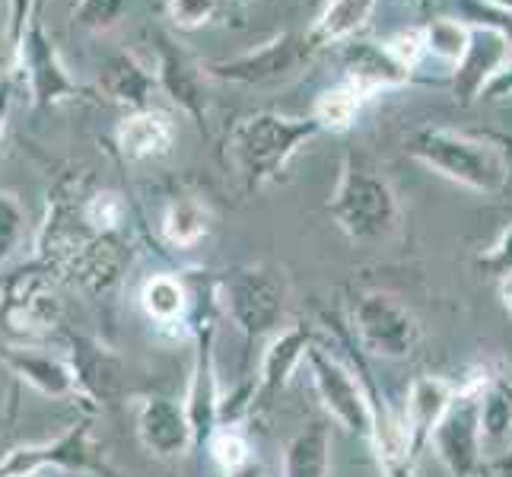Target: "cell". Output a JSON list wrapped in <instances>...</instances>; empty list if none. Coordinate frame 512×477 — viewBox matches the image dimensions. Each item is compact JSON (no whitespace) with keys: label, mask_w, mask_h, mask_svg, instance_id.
I'll return each instance as SVG.
<instances>
[{"label":"cell","mask_w":512,"mask_h":477,"mask_svg":"<svg viewBox=\"0 0 512 477\" xmlns=\"http://www.w3.org/2000/svg\"><path fill=\"white\" fill-rule=\"evenodd\" d=\"M347 334L363 357L379 360H411L420 347L417 315L398 296L382 290H366L350 299Z\"/></svg>","instance_id":"5b68a950"},{"label":"cell","mask_w":512,"mask_h":477,"mask_svg":"<svg viewBox=\"0 0 512 477\" xmlns=\"http://www.w3.org/2000/svg\"><path fill=\"white\" fill-rule=\"evenodd\" d=\"M299 4H303L306 10H315V13H319V10H322V4H325V0H299Z\"/></svg>","instance_id":"ab89813d"},{"label":"cell","mask_w":512,"mask_h":477,"mask_svg":"<svg viewBox=\"0 0 512 477\" xmlns=\"http://www.w3.org/2000/svg\"><path fill=\"white\" fill-rule=\"evenodd\" d=\"M16 74L26 77L35 109H55V105L74 102L86 93L83 86L67 74L55 42H51V35L42 26L39 4H35V10L29 16V26L23 32L20 58H16Z\"/></svg>","instance_id":"30bf717a"},{"label":"cell","mask_w":512,"mask_h":477,"mask_svg":"<svg viewBox=\"0 0 512 477\" xmlns=\"http://www.w3.org/2000/svg\"><path fill=\"white\" fill-rule=\"evenodd\" d=\"M140 309L150 318L156 328H182L191 322V287H188V277L182 274H150L140 287Z\"/></svg>","instance_id":"603a6c76"},{"label":"cell","mask_w":512,"mask_h":477,"mask_svg":"<svg viewBox=\"0 0 512 477\" xmlns=\"http://www.w3.org/2000/svg\"><path fill=\"white\" fill-rule=\"evenodd\" d=\"M229 4H242V0H229Z\"/></svg>","instance_id":"7bdbcfd3"},{"label":"cell","mask_w":512,"mask_h":477,"mask_svg":"<svg viewBox=\"0 0 512 477\" xmlns=\"http://www.w3.org/2000/svg\"><path fill=\"white\" fill-rule=\"evenodd\" d=\"M312 58H315V48L309 45L306 32H284L252 51H242L236 58L207 61L201 67H204L207 80L261 86V83H277V80L296 77Z\"/></svg>","instance_id":"ba28073f"},{"label":"cell","mask_w":512,"mask_h":477,"mask_svg":"<svg viewBox=\"0 0 512 477\" xmlns=\"http://www.w3.org/2000/svg\"><path fill=\"white\" fill-rule=\"evenodd\" d=\"M512 58V42L493 23H468V45L452 64V93L458 105H471L484 96L493 77Z\"/></svg>","instance_id":"5bb4252c"},{"label":"cell","mask_w":512,"mask_h":477,"mask_svg":"<svg viewBox=\"0 0 512 477\" xmlns=\"http://www.w3.org/2000/svg\"><path fill=\"white\" fill-rule=\"evenodd\" d=\"M481 433L484 455L490 449H512V385L497 376H487L481 392Z\"/></svg>","instance_id":"83f0119b"},{"label":"cell","mask_w":512,"mask_h":477,"mask_svg":"<svg viewBox=\"0 0 512 477\" xmlns=\"http://www.w3.org/2000/svg\"><path fill=\"white\" fill-rule=\"evenodd\" d=\"M481 477H497V474H493L490 468H484V474H481Z\"/></svg>","instance_id":"60d3db41"},{"label":"cell","mask_w":512,"mask_h":477,"mask_svg":"<svg viewBox=\"0 0 512 477\" xmlns=\"http://www.w3.org/2000/svg\"><path fill=\"white\" fill-rule=\"evenodd\" d=\"M500 299H503V309L512 315V277L500 280Z\"/></svg>","instance_id":"74e56055"},{"label":"cell","mask_w":512,"mask_h":477,"mask_svg":"<svg viewBox=\"0 0 512 477\" xmlns=\"http://www.w3.org/2000/svg\"><path fill=\"white\" fill-rule=\"evenodd\" d=\"M404 153L439 179L478 194H503L512 188V153L497 134H474L446 125H420L404 137Z\"/></svg>","instance_id":"6da1fadb"},{"label":"cell","mask_w":512,"mask_h":477,"mask_svg":"<svg viewBox=\"0 0 512 477\" xmlns=\"http://www.w3.org/2000/svg\"><path fill=\"white\" fill-rule=\"evenodd\" d=\"M10 109H13V86L10 83H0V140H4V131H7Z\"/></svg>","instance_id":"d590c367"},{"label":"cell","mask_w":512,"mask_h":477,"mask_svg":"<svg viewBox=\"0 0 512 477\" xmlns=\"http://www.w3.org/2000/svg\"><path fill=\"white\" fill-rule=\"evenodd\" d=\"M223 477H268V471H264L261 458L255 455V458H249L245 465H239V468H233V471H226Z\"/></svg>","instance_id":"8d00e7d4"},{"label":"cell","mask_w":512,"mask_h":477,"mask_svg":"<svg viewBox=\"0 0 512 477\" xmlns=\"http://www.w3.org/2000/svg\"><path fill=\"white\" fill-rule=\"evenodd\" d=\"M48 468H55L61 474H83V477H125L109 458V452H105V446L93 436V427L86 420L70 423L61 436L48 439V443L10 449L4 455V462H0V477L7 474L35 477Z\"/></svg>","instance_id":"8992f818"},{"label":"cell","mask_w":512,"mask_h":477,"mask_svg":"<svg viewBox=\"0 0 512 477\" xmlns=\"http://www.w3.org/2000/svg\"><path fill=\"white\" fill-rule=\"evenodd\" d=\"M338 61H341V77L357 83L369 96L398 90V86H408L414 80V70L395 58V51L388 48V42L350 39L338 45Z\"/></svg>","instance_id":"2e32d148"},{"label":"cell","mask_w":512,"mask_h":477,"mask_svg":"<svg viewBox=\"0 0 512 477\" xmlns=\"http://www.w3.org/2000/svg\"><path fill=\"white\" fill-rule=\"evenodd\" d=\"M67 366L74 376V392L93 401L96 408H115L125 401L128 363L121 353L93 334H70L67 338Z\"/></svg>","instance_id":"4fadbf2b"},{"label":"cell","mask_w":512,"mask_h":477,"mask_svg":"<svg viewBox=\"0 0 512 477\" xmlns=\"http://www.w3.org/2000/svg\"><path fill=\"white\" fill-rule=\"evenodd\" d=\"M61 318V303L51 293V280L35 271H16L4 290H0V325H4L10 344H26L42 338Z\"/></svg>","instance_id":"8fae6325"},{"label":"cell","mask_w":512,"mask_h":477,"mask_svg":"<svg viewBox=\"0 0 512 477\" xmlns=\"http://www.w3.org/2000/svg\"><path fill=\"white\" fill-rule=\"evenodd\" d=\"M306 363H309V376H312L315 395H319L325 414L338 423L341 430L369 439L373 414H369L366 388H363L360 376L353 373V366L338 360L334 353H328L319 344L306 353Z\"/></svg>","instance_id":"9c48e42d"},{"label":"cell","mask_w":512,"mask_h":477,"mask_svg":"<svg viewBox=\"0 0 512 477\" xmlns=\"http://www.w3.org/2000/svg\"><path fill=\"white\" fill-rule=\"evenodd\" d=\"M217 309L233 322L245 341L255 344L287 325L290 312V277L280 264L258 261L239 264L214 277Z\"/></svg>","instance_id":"277c9868"},{"label":"cell","mask_w":512,"mask_h":477,"mask_svg":"<svg viewBox=\"0 0 512 477\" xmlns=\"http://www.w3.org/2000/svg\"><path fill=\"white\" fill-rule=\"evenodd\" d=\"M23 229H26L23 201L13 191H0V264L16 252V245L23 239Z\"/></svg>","instance_id":"1f68e13d"},{"label":"cell","mask_w":512,"mask_h":477,"mask_svg":"<svg viewBox=\"0 0 512 477\" xmlns=\"http://www.w3.org/2000/svg\"><path fill=\"white\" fill-rule=\"evenodd\" d=\"M128 13V0H80L74 23L86 32H109Z\"/></svg>","instance_id":"836d02e7"},{"label":"cell","mask_w":512,"mask_h":477,"mask_svg":"<svg viewBox=\"0 0 512 477\" xmlns=\"http://www.w3.org/2000/svg\"><path fill=\"white\" fill-rule=\"evenodd\" d=\"M137 436L140 446L156 458H185L194 449L191 423L185 404L175 398L150 395L137 404Z\"/></svg>","instance_id":"e0dca14e"},{"label":"cell","mask_w":512,"mask_h":477,"mask_svg":"<svg viewBox=\"0 0 512 477\" xmlns=\"http://www.w3.org/2000/svg\"><path fill=\"white\" fill-rule=\"evenodd\" d=\"M0 366L10 376L26 382L45 398H70L74 392V376H70L67 360L51 357V353L32 347V344H0Z\"/></svg>","instance_id":"ffe728a7"},{"label":"cell","mask_w":512,"mask_h":477,"mask_svg":"<svg viewBox=\"0 0 512 477\" xmlns=\"http://www.w3.org/2000/svg\"><path fill=\"white\" fill-rule=\"evenodd\" d=\"M328 214L353 245H385L401 233V201L392 179L373 156L350 147L344 153L338 188Z\"/></svg>","instance_id":"7a4b0ae2"},{"label":"cell","mask_w":512,"mask_h":477,"mask_svg":"<svg viewBox=\"0 0 512 477\" xmlns=\"http://www.w3.org/2000/svg\"><path fill=\"white\" fill-rule=\"evenodd\" d=\"M455 395H458V382L449 376H417L411 382L401 420L414 458H420V452L430 446V436L439 427V420L446 417Z\"/></svg>","instance_id":"d6986e66"},{"label":"cell","mask_w":512,"mask_h":477,"mask_svg":"<svg viewBox=\"0 0 512 477\" xmlns=\"http://www.w3.org/2000/svg\"><path fill=\"white\" fill-rule=\"evenodd\" d=\"M131 264V242L125 233H109V236H93L90 245L77 255L74 268H70V274H74L80 284L102 296L109 293L112 287H118V280L125 277Z\"/></svg>","instance_id":"7402d4cb"},{"label":"cell","mask_w":512,"mask_h":477,"mask_svg":"<svg viewBox=\"0 0 512 477\" xmlns=\"http://www.w3.org/2000/svg\"><path fill=\"white\" fill-rule=\"evenodd\" d=\"M376 4L379 0H325L306 32L309 45L315 51H322V48L357 39V32L366 26L369 16H373Z\"/></svg>","instance_id":"cb8c5ba5"},{"label":"cell","mask_w":512,"mask_h":477,"mask_svg":"<svg viewBox=\"0 0 512 477\" xmlns=\"http://www.w3.org/2000/svg\"><path fill=\"white\" fill-rule=\"evenodd\" d=\"M280 477H331V430L328 423H309L284 449Z\"/></svg>","instance_id":"484cf974"},{"label":"cell","mask_w":512,"mask_h":477,"mask_svg":"<svg viewBox=\"0 0 512 477\" xmlns=\"http://www.w3.org/2000/svg\"><path fill=\"white\" fill-rule=\"evenodd\" d=\"M420 35H423V55L455 64L468 45V23L452 20V16H436V20L420 26Z\"/></svg>","instance_id":"f1b7e54d"},{"label":"cell","mask_w":512,"mask_h":477,"mask_svg":"<svg viewBox=\"0 0 512 477\" xmlns=\"http://www.w3.org/2000/svg\"><path fill=\"white\" fill-rule=\"evenodd\" d=\"M484 376H471L468 382H458V395L449 404L446 417L430 436V446L443 468L452 477H481L487 468L484 455V433H481V392Z\"/></svg>","instance_id":"52a82bcc"},{"label":"cell","mask_w":512,"mask_h":477,"mask_svg":"<svg viewBox=\"0 0 512 477\" xmlns=\"http://www.w3.org/2000/svg\"><path fill=\"white\" fill-rule=\"evenodd\" d=\"M96 90L109 102L125 105L128 112H137V109H150L153 93H156V77H153V70H147L131 55V51H112V55L99 64Z\"/></svg>","instance_id":"44dd1931"},{"label":"cell","mask_w":512,"mask_h":477,"mask_svg":"<svg viewBox=\"0 0 512 477\" xmlns=\"http://www.w3.org/2000/svg\"><path fill=\"white\" fill-rule=\"evenodd\" d=\"M7 477H26V474H7Z\"/></svg>","instance_id":"b9f144b4"},{"label":"cell","mask_w":512,"mask_h":477,"mask_svg":"<svg viewBox=\"0 0 512 477\" xmlns=\"http://www.w3.org/2000/svg\"><path fill=\"white\" fill-rule=\"evenodd\" d=\"M220 7H223V0H169L166 16L175 29L194 32V29H204L214 23Z\"/></svg>","instance_id":"d6a6232c"},{"label":"cell","mask_w":512,"mask_h":477,"mask_svg":"<svg viewBox=\"0 0 512 477\" xmlns=\"http://www.w3.org/2000/svg\"><path fill=\"white\" fill-rule=\"evenodd\" d=\"M204 449L210 452V458H214V465H217L223 474H226V471H233V468H239V465H245L249 458L258 455L242 423H217V430L207 436Z\"/></svg>","instance_id":"f546056e"},{"label":"cell","mask_w":512,"mask_h":477,"mask_svg":"<svg viewBox=\"0 0 512 477\" xmlns=\"http://www.w3.org/2000/svg\"><path fill=\"white\" fill-rule=\"evenodd\" d=\"M214 229V214L210 207L194 198V194H175V198L166 204L163 220H160V236L169 249L179 252H191L210 236Z\"/></svg>","instance_id":"d4e9b609"},{"label":"cell","mask_w":512,"mask_h":477,"mask_svg":"<svg viewBox=\"0 0 512 477\" xmlns=\"http://www.w3.org/2000/svg\"><path fill=\"white\" fill-rule=\"evenodd\" d=\"M319 134L322 131L312 118L255 112L239 118L229 131L226 159L242 179L245 191H261L284 179L290 159Z\"/></svg>","instance_id":"3957f363"},{"label":"cell","mask_w":512,"mask_h":477,"mask_svg":"<svg viewBox=\"0 0 512 477\" xmlns=\"http://www.w3.org/2000/svg\"><path fill=\"white\" fill-rule=\"evenodd\" d=\"M112 140L121 163H153V159L172 153L179 128H175V118L169 112L150 105V109H137L121 118Z\"/></svg>","instance_id":"ac0fdd59"},{"label":"cell","mask_w":512,"mask_h":477,"mask_svg":"<svg viewBox=\"0 0 512 477\" xmlns=\"http://www.w3.org/2000/svg\"><path fill=\"white\" fill-rule=\"evenodd\" d=\"M128 220V201L118 191H93L83 201V223L90 226L93 236L125 233Z\"/></svg>","instance_id":"4dcf8cb0"},{"label":"cell","mask_w":512,"mask_h":477,"mask_svg":"<svg viewBox=\"0 0 512 477\" xmlns=\"http://www.w3.org/2000/svg\"><path fill=\"white\" fill-rule=\"evenodd\" d=\"M315 347V328L309 322L284 325L268 341V350L261 357L255 395H252V414L274 408V401L287 392L296 369L306 363V353Z\"/></svg>","instance_id":"9a60e30c"},{"label":"cell","mask_w":512,"mask_h":477,"mask_svg":"<svg viewBox=\"0 0 512 477\" xmlns=\"http://www.w3.org/2000/svg\"><path fill=\"white\" fill-rule=\"evenodd\" d=\"M490 10H500V13H512V0H484Z\"/></svg>","instance_id":"f35d334b"},{"label":"cell","mask_w":512,"mask_h":477,"mask_svg":"<svg viewBox=\"0 0 512 477\" xmlns=\"http://www.w3.org/2000/svg\"><path fill=\"white\" fill-rule=\"evenodd\" d=\"M373 99L369 93H363L357 83L350 80H338L334 86L319 93V99L312 102V121L319 125V131H331V134H341L347 128H353V121L360 118V112L366 109V102Z\"/></svg>","instance_id":"4316f807"},{"label":"cell","mask_w":512,"mask_h":477,"mask_svg":"<svg viewBox=\"0 0 512 477\" xmlns=\"http://www.w3.org/2000/svg\"><path fill=\"white\" fill-rule=\"evenodd\" d=\"M474 268H478L481 277H490V280H506L512 277V226H506L503 233L493 239L487 249H481L474 255Z\"/></svg>","instance_id":"e575fe53"},{"label":"cell","mask_w":512,"mask_h":477,"mask_svg":"<svg viewBox=\"0 0 512 477\" xmlns=\"http://www.w3.org/2000/svg\"><path fill=\"white\" fill-rule=\"evenodd\" d=\"M156 48V90H160L172 105H179L204 137H210V99H207V74L204 67L194 61L188 51L175 45L169 32H153Z\"/></svg>","instance_id":"7c38bea8"}]
</instances>
